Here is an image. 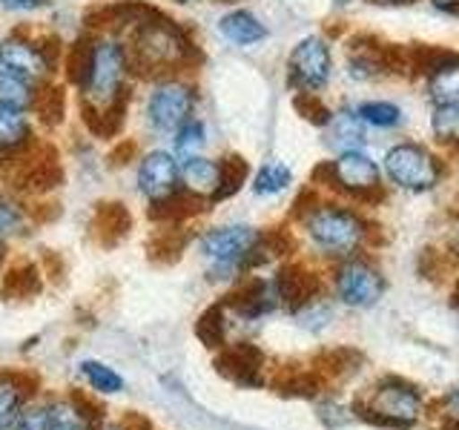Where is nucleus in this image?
<instances>
[{"label": "nucleus", "mask_w": 459, "mask_h": 430, "mask_svg": "<svg viewBox=\"0 0 459 430\" xmlns=\"http://www.w3.org/2000/svg\"><path fill=\"white\" fill-rule=\"evenodd\" d=\"M305 227L313 244L327 255H351L362 244L368 224L353 210L319 204L305 215Z\"/></svg>", "instance_id": "1"}, {"label": "nucleus", "mask_w": 459, "mask_h": 430, "mask_svg": "<svg viewBox=\"0 0 459 430\" xmlns=\"http://www.w3.org/2000/svg\"><path fill=\"white\" fill-rule=\"evenodd\" d=\"M186 49H190V43L181 35V29L164 18H158L155 12L135 32V64L141 69L155 72V69L176 66L186 57Z\"/></svg>", "instance_id": "2"}, {"label": "nucleus", "mask_w": 459, "mask_h": 430, "mask_svg": "<svg viewBox=\"0 0 459 430\" xmlns=\"http://www.w3.org/2000/svg\"><path fill=\"white\" fill-rule=\"evenodd\" d=\"M385 169H387V178L396 186L411 193L434 190L442 176L439 161L425 147H420V143H396V147L385 155Z\"/></svg>", "instance_id": "3"}, {"label": "nucleus", "mask_w": 459, "mask_h": 430, "mask_svg": "<svg viewBox=\"0 0 459 430\" xmlns=\"http://www.w3.org/2000/svg\"><path fill=\"white\" fill-rule=\"evenodd\" d=\"M126 75V55L115 40L95 43V57L90 69V81H86V98L92 100L98 109H107L121 100V83Z\"/></svg>", "instance_id": "4"}, {"label": "nucleus", "mask_w": 459, "mask_h": 430, "mask_svg": "<svg viewBox=\"0 0 459 430\" xmlns=\"http://www.w3.org/2000/svg\"><path fill=\"white\" fill-rule=\"evenodd\" d=\"M258 244V233L247 224L210 229L201 241V253L219 272H233L250 264V255Z\"/></svg>", "instance_id": "5"}, {"label": "nucleus", "mask_w": 459, "mask_h": 430, "mask_svg": "<svg viewBox=\"0 0 459 430\" xmlns=\"http://www.w3.org/2000/svg\"><path fill=\"white\" fill-rule=\"evenodd\" d=\"M368 413H370V419H377L379 425L408 427L420 419L422 399L411 384L399 382V379H385L377 391L370 393Z\"/></svg>", "instance_id": "6"}, {"label": "nucleus", "mask_w": 459, "mask_h": 430, "mask_svg": "<svg viewBox=\"0 0 459 430\" xmlns=\"http://www.w3.org/2000/svg\"><path fill=\"white\" fill-rule=\"evenodd\" d=\"M330 47L322 40V38H305L296 43V49L290 52V86L301 92H319L322 86L330 81Z\"/></svg>", "instance_id": "7"}, {"label": "nucleus", "mask_w": 459, "mask_h": 430, "mask_svg": "<svg viewBox=\"0 0 459 430\" xmlns=\"http://www.w3.org/2000/svg\"><path fill=\"white\" fill-rule=\"evenodd\" d=\"M193 112V90L184 83H161L150 98V124L158 133H172L181 124L190 121Z\"/></svg>", "instance_id": "8"}, {"label": "nucleus", "mask_w": 459, "mask_h": 430, "mask_svg": "<svg viewBox=\"0 0 459 430\" xmlns=\"http://www.w3.org/2000/svg\"><path fill=\"white\" fill-rule=\"evenodd\" d=\"M336 293L344 305L368 307L385 293V279L365 262H348L336 276Z\"/></svg>", "instance_id": "9"}, {"label": "nucleus", "mask_w": 459, "mask_h": 430, "mask_svg": "<svg viewBox=\"0 0 459 430\" xmlns=\"http://www.w3.org/2000/svg\"><path fill=\"white\" fill-rule=\"evenodd\" d=\"M327 172L333 184L351 195H368L373 190H379V167L359 150L342 152Z\"/></svg>", "instance_id": "10"}, {"label": "nucleus", "mask_w": 459, "mask_h": 430, "mask_svg": "<svg viewBox=\"0 0 459 430\" xmlns=\"http://www.w3.org/2000/svg\"><path fill=\"white\" fill-rule=\"evenodd\" d=\"M181 169L176 164V158L169 152H150L138 167V186L141 193L150 201H167L169 195L178 193Z\"/></svg>", "instance_id": "11"}, {"label": "nucleus", "mask_w": 459, "mask_h": 430, "mask_svg": "<svg viewBox=\"0 0 459 430\" xmlns=\"http://www.w3.org/2000/svg\"><path fill=\"white\" fill-rule=\"evenodd\" d=\"M428 72V92L437 107L459 104V55L437 52L425 66Z\"/></svg>", "instance_id": "12"}, {"label": "nucleus", "mask_w": 459, "mask_h": 430, "mask_svg": "<svg viewBox=\"0 0 459 430\" xmlns=\"http://www.w3.org/2000/svg\"><path fill=\"white\" fill-rule=\"evenodd\" d=\"M0 64H4L12 75H21L26 81H35L43 75V72H49V64H47V57H43V52L21 38H9L0 43Z\"/></svg>", "instance_id": "13"}, {"label": "nucleus", "mask_w": 459, "mask_h": 430, "mask_svg": "<svg viewBox=\"0 0 459 430\" xmlns=\"http://www.w3.org/2000/svg\"><path fill=\"white\" fill-rule=\"evenodd\" d=\"M221 178H224L221 161H210V158H201V155L184 161L181 167V181L193 198H219Z\"/></svg>", "instance_id": "14"}, {"label": "nucleus", "mask_w": 459, "mask_h": 430, "mask_svg": "<svg viewBox=\"0 0 459 430\" xmlns=\"http://www.w3.org/2000/svg\"><path fill=\"white\" fill-rule=\"evenodd\" d=\"M219 370L238 384H255L258 370H262V353L253 344H236L219 358Z\"/></svg>", "instance_id": "15"}, {"label": "nucleus", "mask_w": 459, "mask_h": 430, "mask_svg": "<svg viewBox=\"0 0 459 430\" xmlns=\"http://www.w3.org/2000/svg\"><path fill=\"white\" fill-rule=\"evenodd\" d=\"M365 121L359 118V112H339V115H330L327 121V138H330V147L342 152H351L359 150L365 143Z\"/></svg>", "instance_id": "16"}, {"label": "nucleus", "mask_w": 459, "mask_h": 430, "mask_svg": "<svg viewBox=\"0 0 459 430\" xmlns=\"http://www.w3.org/2000/svg\"><path fill=\"white\" fill-rule=\"evenodd\" d=\"M219 29H221V35L230 43H236V47H250V43H258L267 35V29L258 23L250 12H244V9L224 14Z\"/></svg>", "instance_id": "17"}, {"label": "nucleus", "mask_w": 459, "mask_h": 430, "mask_svg": "<svg viewBox=\"0 0 459 430\" xmlns=\"http://www.w3.org/2000/svg\"><path fill=\"white\" fill-rule=\"evenodd\" d=\"M92 229H95V238L100 244H107V247L109 244H118L129 229V212L121 204H100L95 212Z\"/></svg>", "instance_id": "18"}, {"label": "nucleus", "mask_w": 459, "mask_h": 430, "mask_svg": "<svg viewBox=\"0 0 459 430\" xmlns=\"http://www.w3.org/2000/svg\"><path fill=\"white\" fill-rule=\"evenodd\" d=\"M40 293V272L32 264H18L12 267L4 281H0V296L6 301H23Z\"/></svg>", "instance_id": "19"}, {"label": "nucleus", "mask_w": 459, "mask_h": 430, "mask_svg": "<svg viewBox=\"0 0 459 430\" xmlns=\"http://www.w3.org/2000/svg\"><path fill=\"white\" fill-rule=\"evenodd\" d=\"M290 181H293L290 167H284L281 161H270L255 172L253 190H255V195H276V193L287 190V184Z\"/></svg>", "instance_id": "20"}, {"label": "nucleus", "mask_w": 459, "mask_h": 430, "mask_svg": "<svg viewBox=\"0 0 459 430\" xmlns=\"http://www.w3.org/2000/svg\"><path fill=\"white\" fill-rule=\"evenodd\" d=\"M26 133H29V126H26L23 112L18 107L0 104V150L21 147Z\"/></svg>", "instance_id": "21"}, {"label": "nucleus", "mask_w": 459, "mask_h": 430, "mask_svg": "<svg viewBox=\"0 0 459 430\" xmlns=\"http://www.w3.org/2000/svg\"><path fill=\"white\" fill-rule=\"evenodd\" d=\"M35 100L32 95V86H29L26 78L21 75H12V72H0V104L6 107H29Z\"/></svg>", "instance_id": "22"}, {"label": "nucleus", "mask_w": 459, "mask_h": 430, "mask_svg": "<svg viewBox=\"0 0 459 430\" xmlns=\"http://www.w3.org/2000/svg\"><path fill=\"white\" fill-rule=\"evenodd\" d=\"M92 57H95V47L86 40H78L75 47H69V57H66V75L72 83L86 86L90 81V69H92Z\"/></svg>", "instance_id": "23"}, {"label": "nucleus", "mask_w": 459, "mask_h": 430, "mask_svg": "<svg viewBox=\"0 0 459 430\" xmlns=\"http://www.w3.org/2000/svg\"><path fill=\"white\" fill-rule=\"evenodd\" d=\"M430 126H434V135L442 143L459 147V104H442V107H437L434 118H430Z\"/></svg>", "instance_id": "24"}, {"label": "nucleus", "mask_w": 459, "mask_h": 430, "mask_svg": "<svg viewBox=\"0 0 459 430\" xmlns=\"http://www.w3.org/2000/svg\"><path fill=\"white\" fill-rule=\"evenodd\" d=\"M57 181H61V167L55 161H38L26 169L21 186H26V190H32V193H47L52 186H57Z\"/></svg>", "instance_id": "25"}, {"label": "nucleus", "mask_w": 459, "mask_h": 430, "mask_svg": "<svg viewBox=\"0 0 459 430\" xmlns=\"http://www.w3.org/2000/svg\"><path fill=\"white\" fill-rule=\"evenodd\" d=\"M356 112L365 124L382 126V129H391L402 121V109L394 104H385V100H368V104H362Z\"/></svg>", "instance_id": "26"}, {"label": "nucleus", "mask_w": 459, "mask_h": 430, "mask_svg": "<svg viewBox=\"0 0 459 430\" xmlns=\"http://www.w3.org/2000/svg\"><path fill=\"white\" fill-rule=\"evenodd\" d=\"M81 370H83V376L90 379V384L95 387V391H100V393H118L121 387H124L118 373L109 370L107 365H100V362H83Z\"/></svg>", "instance_id": "27"}, {"label": "nucleus", "mask_w": 459, "mask_h": 430, "mask_svg": "<svg viewBox=\"0 0 459 430\" xmlns=\"http://www.w3.org/2000/svg\"><path fill=\"white\" fill-rule=\"evenodd\" d=\"M21 391L9 376L0 379V430L12 427L18 422V408H21Z\"/></svg>", "instance_id": "28"}, {"label": "nucleus", "mask_w": 459, "mask_h": 430, "mask_svg": "<svg viewBox=\"0 0 459 430\" xmlns=\"http://www.w3.org/2000/svg\"><path fill=\"white\" fill-rule=\"evenodd\" d=\"M204 147V126L198 121H186L178 126V138H176V150L178 155H184V161L198 155V150Z\"/></svg>", "instance_id": "29"}, {"label": "nucleus", "mask_w": 459, "mask_h": 430, "mask_svg": "<svg viewBox=\"0 0 459 430\" xmlns=\"http://www.w3.org/2000/svg\"><path fill=\"white\" fill-rule=\"evenodd\" d=\"M195 333H198L201 341L207 344V348L221 344L224 341V313H221V307H212V310H207L204 315H201Z\"/></svg>", "instance_id": "30"}, {"label": "nucleus", "mask_w": 459, "mask_h": 430, "mask_svg": "<svg viewBox=\"0 0 459 430\" xmlns=\"http://www.w3.org/2000/svg\"><path fill=\"white\" fill-rule=\"evenodd\" d=\"M221 167H224V178H221V193H219V198H227V195L238 193L244 176H247V167H244L241 158H227V161H221Z\"/></svg>", "instance_id": "31"}, {"label": "nucleus", "mask_w": 459, "mask_h": 430, "mask_svg": "<svg viewBox=\"0 0 459 430\" xmlns=\"http://www.w3.org/2000/svg\"><path fill=\"white\" fill-rule=\"evenodd\" d=\"M52 430H90V422H86L72 405H55L52 408Z\"/></svg>", "instance_id": "32"}, {"label": "nucleus", "mask_w": 459, "mask_h": 430, "mask_svg": "<svg viewBox=\"0 0 459 430\" xmlns=\"http://www.w3.org/2000/svg\"><path fill=\"white\" fill-rule=\"evenodd\" d=\"M38 109H40V118L43 124H57L64 115V92L61 90H47L38 100Z\"/></svg>", "instance_id": "33"}, {"label": "nucleus", "mask_w": 459, "mask_h": 430, "mask_svg": "<svg viewBox=\"0 0 459 430\" xmlns=\"http://www.w3.org/2000/svg\"><path fill=\"white\" fill-rule=\"evenodd\" d=\"M14 430H52V410H26L18 422H14Z\"/></svg>", "instance_id": "34"}, {"label": "nucleus", "mask_w": 459, "mask_h": 430, "mask_svg": "<svg viewBox=\"0 0 459 430\" xmlns=\"http://www.w3.org/2000/svg\"><path fill=\"white\" fill-rule=\"evenodd\" d=\"M72 408H75L86 422H95L98 416H100V405H95V401L86 396V393H81V391H75L72 393V401H69Z\"/></svg>", "instance_id": "35"}, {"label": "nucleus", "mask_w": 459, "mask_h": 430, "mask_svg": "<svg viewBox=\"0 0 459 430\" xmlns=\"http://www.w3.org/2000/svg\"><path fill=\"white\" fill-rule=\"evenodd\" d=\"M442 410H445V419L459 427V391H454L448 399L442 401Z\"/></svg>", "instance_id": "36"}, {"label": "nucleus", "mask_w": 459, "mask_h": 430, "mask_svg": "<svg viewBox=\"0 0 459 430\" xmlns=\"http://www.w3.org/2000/svg\"><path fill=\"white\" fill-rule=\"evenodd\" d=\"M14 224H18V210L6 204V201H0V233H6Z\"/></svg>", "instance_id": "37"}, {"label": "nucleus", "mask_w": 459, "mask_h": 430, "mask_svg": "<svg viewBox=\"0 0 459 430\" xmlns=\"http://www.w3.org/2000/svg\"><path fill=\"white\" fill-rule=\"evenodd\" d=\"M0 4L9 9H18V12H35V9L49 6V0H0Z\"/></svg>", "instance_id": "38"}, {"label": "nucleus", "mask_w": 459, "mask_h": 430, "mask_svg": "<svg viewBox=\"0 0 459 430\" xmlns=\"http://www.w3.org/2000/svg\"><path fill=\"white\" fill-rule=\"evenodd\" d=\"M434 6H439L445 12H459V0H434Z\"/></svg>", "instance_id": "39"}, {"label": "nucleus", "mask_w": 459, "mask_h": 430, "mask_svg": "<svg viewBox=\"0 0 459 430\" xmlns=\"http://www.w3.org/2000/svg\"><path fill=\"white\" fill-rule=\"evenodd\" d=\"M373 4H382V6H405V4H413V0H373Z\"/></svg>", "instance_id": "40"}, {"label": "nucleus", "mask_w": 459, "mask_h": 430, "mask_svg": "<svg viewBox=\"0 0 459 430\" xmlns=\"http://www.w3.org/2000/svg\"><path fill=\"white\" fill-rule=\"evenodd\" d=\"M454 253L459 255V229H456V236H454Z\"/></svg>", "instance_id": "41"}, {"label": "nucleus", "mask_w": 459, "mask_h": 430, "mask_svg": "<svg viewBox=\"0 0 459 430\" xmlns=\"http://www.w3.org/2000/svg\"><path fill=\"white\" fill-rule=\"evenodd\" d=\"M0 255H4V247H0Z\"/></svg>", "instance_id": "42"}, {"label": "nucleus", "mask_w": 459, "mask_h": 430, "mask_svg": "<svg viewBox=\"0 0 459 430\" xmlns=\"http://www.w3.org/2000/svg\"><path fill=\"white\" fill-rule=\"evenodd\" d=\"M178 4H186V0H178Z\"/></svg>", "instance_id": "43"}, {"label": "nucleus", "mask_w": 459, "mask_h": 430, "mask_svg": "<svg viewBox=\"0 0 459 430\" xmlns=\"http://www.w3.org/2000/svg\"><path fill=\"white\" fill-rule=\"evenodd\" d=\"M118 430H121V427H118Z\"/></svg>", "instance_id": "44"}]
</instances>
